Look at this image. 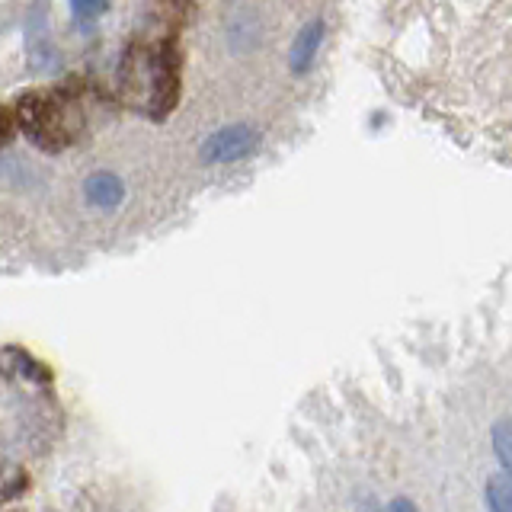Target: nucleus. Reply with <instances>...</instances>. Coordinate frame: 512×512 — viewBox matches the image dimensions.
Masks as SVG:
<instances>
[{"label":"nucleus","instance_id":"nucleus-11","mask_svg":"<svg viewBox=\"0 0 512 512\" xmlns=\"http://www.w3.org/2000/svg\"><path fill=\"white\" fill-rule=\"evenodd\" d=\"M394 509H413V503H410V500H397Z\"/></svg>","mask_w":512,"mask_h":512},{"label":"nucleus","instance_id":"nucleus-9","mask_svg":"<svg viewBox=\"0 0 512 512\" xmlns=\"http://www.w3.org/2000/svg\"><path fill=\"white\" fill-rule=\"evenodd\" d=\"M109 7V0H71V13L77 20H96Z\"/></svg>","mask_w":512,"mask_h":512},{"label":"nucleus","instance_id":"nucleus-8","mask_svg":"<svg viewBox=\"0 0 512 512\" xmlns=\"http://www.w3.org/2000/svg\"><path fill=\"white\" fill-rule=\"evenodd\" d=\"M509 432H512L509 420H500V423L493 426V452H496V458H500L503 471H509V464H512V452H509Z\"/></svg>","mask_w":512,"mask_h":512},{"label":"nucleus","instance_id":"nucleus-3","mask_svg":"<svg viewBox=\"0 0 512 512\" xmlns=\"http://www.w3.org/2000/svg\"><path fill=\"white\" fill-rule=\"evenodd\" d=\"M260 144H263L260 128L250 122H234L208 135L199 144V157H202V164H212V167L240 164V160H247L260 151Z\"/></svg>","mask_w":512,"mask_h":512},{"label":"nucleus","instance_id":"nucleus-6","mask_svg":"<svg viewBox=\"0 0 512 512\" xmlns=\"http://www.w3.org/2000/svg\"><path fill=\"white\" fill-rule=\"evenodd\" d=\"M260 42V20L250 13H237L228 20V45L237 55L250 52V48Z\"/></svg>","mask_w":512,"mask_h":512},{"label":"nucleus","instance_id":"nucleus-4","mask_svg":"<svg viewBox=\"0 0 512 512\" xmlns=\"http://www.w3.org/2000/svg\"><path fill=\"white\" fill-rule=\"evenodd\" d=\"M324 20H311L298 29V36L292 39V48H288V68L292 74H308L311 64L320 52V42H324Z\"/></svg>","mask_w":512,"mask_h":512},{"label":"nucleus","instance_id":"nucleus-1","mask_svg":"<svg viewBox=\"0 0 512 512\" xmlns=\"http://www.w3.org/2000/svg\"><path fill=\"white\" fill-rule=\"evenodd\" d=\"M16 119H20V128L26 132V138L32 144H39L42 151H61L64 144L71 141L68 112H64L55 93L32 90V93L20 96V103H16Z\"/></svg>","mask_w":512,"mask_h":512},{"label":"nucleus","instance_id":"nucleus-10","mask_svg":"<svg viewBox=\"0 0 512 512\" xmlns=\"http://www.w3.org/2000/svg\"><path fill=\"white\" fill-rule=\"evenodd\" d=\"M10 128H13L10 116H7L4 109H0V141H7V138H10Z\"/></svg>","mask_w":512,"mask_h":512},{"label":"nucleus","instance_id":"nucleus-7","mask_svg":"<svg viewBox=\"0 0 512 512\" xmlns=\"http://www.w3.org/2000/svg\"><path fill=\"white\" fill-rule=\"evenodd\" d=\"M484 500L493 512H512V480L506 471L490 480L487 490H484Z\"/></svg>","mask_w":512,"mask_h":512},{"label":"nucleus","instance_id":"nucleus-2","mask_svg":"<svg viewBox=\"0 0 512 512\" xmlns=\"http://www.w3.org/2000/svg\"><path fill=\"white\" fill-rule=\"evenodd\" d=\"M135 74L144 77V103H148L151 116H167L176 106V96H180V55H176V45H160L157 52H151L138 64Z\"/></svg>","mask_w":512,"mask_h":512},{"label":"nucleus","instance_id":"nucleus-5","mask_svg":"<svg viewBox=\"0 0 512 512\" xmlns=\"http://www.w3.org/2000/svg\"><path fill=\"white\" fill-rule=\"evenodd\" d=\"M84 196L93 208H103V212H112L119 208L125 199V183L119 173L112 170H96L84 180Z\"/></svg>","mask_w":512,"mask_h":512}]
</instances>
